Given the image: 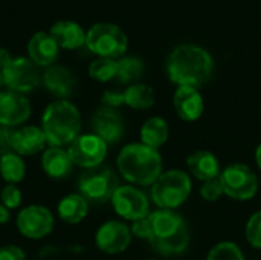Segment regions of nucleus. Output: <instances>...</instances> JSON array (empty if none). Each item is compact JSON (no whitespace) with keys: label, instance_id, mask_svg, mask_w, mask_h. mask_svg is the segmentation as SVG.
<instances>
[{"label":"nucleus","instance_id":"obj_1","mask_svg":"<svg viewBox=\"0 0 261 260\" xmlns=\"http://www.w3.org/2000/svg\"><path fill=\"white\" fill-rule=\"evenodd\" d=\"M165 69L171 83L199 89L211 78L214 58L205 48L193 43H184L170 52Z\"/></svg>","mask_w":261,"mask_h":260},{"label":"nucleus","instance_id":"obj_2","mask_svg":"<svg viewBox=\"0 0 261 260\" xmlns=\"http://www.w3.org/2000/svg\"><path fill=\"white\" fill-rule=\"evenodd\" d=\"M116 164L122 178L136 185H153L162 175V156L159 150L142 143H132L122 147Z\"/></svg>","mask_w":261,"mask_h":260},{"label":"nucleus","instance_id":"obj_3","mask_svg":"<svg viewBox=\"0 0 261 260\" xmlns=\"http://www.w3.org/2000/svg\"><path fill=\"white\" fill-rule=\"evenodd\" d=\"M41 130L52 147L70 146L81 132V115L69 100L50 103L41 116Z\"/></svg>","mask_w":261,"mask_h":260},{"label":"nucleus","instance_id":"obj_4","mask_svg":"<svg viewBox=\"0 0 261 260\" xmlns=\"http://www.w3.org/2000/svg\"><path fill=\"white\" fill-rule=\"evenodd\" d=\"M151 225L150 244L164 256L184 253L190 244V233L185 221L174 210H156L148 215Z\"/></svg>","mask_w":261,"mask_h":260},{"label":"nucleus","instance_id":"obj_5","mask_svg":"<svg viewBox=\"0 0 261 260\" xmlns=\"http://www.w3.org/2000/svg\"><path fill=\"white\" fill-rule=\"evenodd\" d=\"M191 178L184 170L164 172L151 185V199L162 210H176L191 195Z\"/></svg>","mask_w":261,"mask_h":260},{"label":"nucleus","instance_id":"obj_6","mask_svg":"<svg viewBox=\"0 0 261 260\" xmlns=\"http://www.w3.org/2000/svg\"><path fill=\"white\" fill-rule=\"evenodd\" d=\"M86 46L101 58H119L125 54L128 38L125 32L113 23H96L87 31Z\"/></svg>","mask_w":261,"mask_h":260},{"label":"nucleus","instance_id":"obj_7","mask_svg":"<svg viewBox=\"0 0 261 260\" xmlns=\"http://www.w3.org/2000/svg\"><path fill=\"white\" fill-rule=\"evenodd\" d=\"M119 187L116 175L109 167H95L81 173L78 179L80 195L87 202L101 204L110 201L116 188Z\"/></svg>","mask_w":261,"mask_h":260},{"label":"nucleus","instance_id":"obj_8","mask_svg":"<svg viewBox=\"0 0 261 260\" xmlns=\"http://www.w3.org/2000/svg\"><path fill=\"white\" fill-rule=\"evenodd\" d=\"M223 192L234 201H251L258 192V178L246 164H231L219 176Z\"/></svg>","mask_w":261,"mask_h":260},{"label":"nucleus","instance_id":"obj_9","mask_svg":"<svg viewBox=\"0 0 261 260\" xmlns=\"http://www.w3.org/2000/svg\"><path fill=\"white\" fill-rule=\"evenodd\" d=\"M2 78L3 86H6L8 90L18 92L23 95L34 90L41 83V74L38 66L31 58L24 57L12 58L2 69Z\"/></svg>","mask_w":261,"mask_h":260},{"label":"nucleus","instance_id":"obj_10","mask_svg":"<svg viewBox=\"0 0 261 260\" xmlns=\"http://www.w3.org/2000/svg\"><path fill=\"white\" fill-rule=\"evenodd\" d=\"M73 166L81 169H95L102 164L107 156V143L95 133L80 135L67 149Z\"/></svg>","mask_w":261,"mask_h":260},{"label":"nucleus","instance_id":"obj_11","mask_svg":"<svg viewBox=\"0 0 261 260\" xmlns=\"http://www.w3.org/2000/svg\"><path fill=\"white\" fill-rule=\"evenodd\" d=\"M115 211L125 221H139L150 215L147 196L133 185H119L110 199Z\"/></svg>","mask_w":261,"mask_h":260},{"label":"nucleus","instance_id":"obj_12","mask_svg":"<svg viewBox=\"0 0 261 260\" xmlns=\"http://www.w3.org/2000/svg\"><path fill=\"white\" fill-rule=\"evenodd\" d=\"M17 230L28 239H43L54 230V216L43 205H28L17 215Z\"/></svg>","mask_w":261,"mask_h":260},{"label":"nucleus","instance_id":"obj_13","mask_svg":"<svg viewBox=\"0 0 261 260\" xmlns=\"http://www.w3.org/2000/svg\"><path fill=\"white\" fill-rule=\"evenodd\" d=\"M132 236V230L127 224L121 221H107L98 228L95 244L98 250L106 254H119L128 248Z\"/></svg>","mask_w":261,"mask_h":260},{"label":"nucleus","instance_id":"obj_14","mask_svg":"<svg viewBox=\"0 0 261 260\" xmlns=\"http://www.w3.org/2000/svg\"><path fill=\"white\" fill-rule=\"evenodd\" d=\"M31 116L29 100L18 92H0V124L2 127H17Z\"/></svg>","mask_w":261,"mask_h":260},{"label":"nucleus","instance_id":"obj_15","mask_svg":"<svg viewBox=\"0 0 261 260\" xmlns=\"http://www.w3.org/2000/svg\"><path fill=\"white\" fill-rule=\"evenodd\" d=\"M92 129L93 133L99 136L104 143L113 144L122 138L125 132V124L116 109L102 106L92 116Z\"/></svg>","mask_w":261,"mask_h":260},{"label":"nucleus","instance_id":"obj_16","mask_svg":"<svg viewBox=\"0 0 261 260\" xmlns=\"http://www.w3.org/2000/svg\"><path fill=\"white\" fill-rule=\"evenodd\" d=\"M173 106L179 118L188 123L199 120L205 110L202 93L197 87L191 86H177L173 95Z\"/></svg>","mask_w":261,"mask_h":260},{"label":"nucleus","instance_id":"obj_17","mask_svg":"<svg viewBox=\"0 0 261 260\" xmlns=\"http://www.w3.org/2000/svg\"><path fill=\"white\" fill-rule=\"evenodd\" d=\"M41 83L47 92L58 100H67L75 92V78L72 72L64 66H49L41 74Z\"/></svg>","mask_w":261,"mask_h":260},{"label":"nucleus","instance_id":"obj_18","mask_svg":"<svg viewBox=\"0 0 261 260\" xmlns=\"http://www.w3.org/2000/svg\"><path fill=\"white\" fill-rule=\"evenodd\" d=\"M60 46L49 32H37L31 37L28 43L29 58L40 67H49L55 63L58 57Z\"/></svg>","mask_w":261,"mask_h":260},{"label":"nucleus","instance_id":"obj_19","mask_svg":"<svg viewBox=\"0 0 261 260\" xmlns=\"http://www.w3.org/2000/svg\"><path fill=\"white\" fill-rule=\"evenodd\" d=\"M46 136L41 127L24 126L12 132V152L20 156H32L44 150Z\"/></svg>","mask_w":261,"mask_h":260},{"label":"nucleus","instance_id":"obj_20","mask_svg":"<svg viewBox=\"0 0 261 260\" xmlns=\"http://www.w3.org/2000/svg\"><path fill=\"white\" fill-rule=\"evenodd\" d=\"M187 169L188 172L199 181L206 182L216 179L222 173L220 161L217 156L210 150H196L187 158Z\"/></svg>","mask_w":261,"mask_h":260},{"label":"nucleus","instance_id":"obj_21","mask_svg":"<svg viewBox=\"0 0 261 260\" xmlns=\"http://www.w3.org/2000/svg\"><path fill=\"white\" fill-rule=\"evenodd\" d=\"M60 48L63 49H80L86 44L87 32L81 28V25L72 21V20H60L52 25L49 32Z\"/></svg>","mask_w":261,"mask_h":260},{"label":"nucleus","instance_id":"obj_22","mask_svg":"<svg viewBox=\"0 0 261 260\" xmlns=\"http://www.w3.org/2000/svg\"><path fill=\"white\" fill-rule=\"evenodd\" d=\"M41 169L49 178L64 179L72 173L73 162L67 150H64L63 147H50L43 152Z\"/></svg>","mask_w":261,"mask_h":260},{"label":"nucleus","instance_id":"obj_23","mask_svg":"<svg viewBox=\"0 0 261 260\" xmlns=\"http://www.w3.org/2000/svg\"><path fill=\"white\" fill-rule=\"evenodd\" d=\"M58 216L66 224H80L89 213V202L80 195H67L58 202Z\"/></svg>","mask_w":261,"mask_h":260},{"label":"nucleus","instance_id":"obj_24","mask_svg":"<svg viewBox=\"0 0 261 260\" xmlns=\"http://www.w3.org/2000/svg\"><path fill=\"white\" fill-rule=\"evenodd\" d=\"M168 136H170L168 124L161 116L148 118L141 127V143L151 149L158 150L161 146H164L167 143Z\"/></svg>","mask_w":261,"mask_h":260},{"label":"nucleus","instance_id":"obj_25","mask_svg":"<svg viewBox=\"0 0 261 260\" xmlns=\"http://www.w3.org/2000/svg\"><path fill=\"white\" fill-rule=\"evenodd\" d=\"M124 104L135 110H147L154 104V90L144 83L130 84L124 90Z\"/></svg>","mask_w":261,"mask_h":260},{"label":"nucleus","instance_id":"obj_26","mask_svg":"<svg viewBox=\"0 0 261 260\" xmlns=\"http://www.w3.org/2000/svg\"><path fill=\"white\" fill-rule=\"evenodd\" d=\"M145 74V64L139 57H121L118 60L116 80L121 84H135Z\"/></svg>","mask_w":261,"mask_h":260},{"label":"nucleus","instance_id":"obj_27","mask_svg":"<svg viewBox=\"0 0 261 260\" xmlns=\"http://www.w3.org/2000/svg\"><path fill=\"white\" fill-rule=\"evenodd\" d=\"M0 175L8 184H18L26 175V166L20 155L11 152L0 158Z\"/></svg>","mask_w":261,"mask_h":260},{"label":"nucleus","instance_id":"obj_28","mask_svg":"<svg viewBox=\"0 0 261 260\" xmlns=\"http://www.w3.org/2000/svg\"><path fill=\"white\" fill-rule=\"evenodd\" d=\"M116 72H118V60H113V58L98 57L89 66L90 78H93L99 83H107V81L116 78Z\"/></svg>","mask_w":261,"mask_h":260},{"label":"nucleus","instance_id":"obj_29","mask_svg":"<svg viewBox=\"0 0 261 260\" xmlns=\"http://www.w3.org/2000/svg\"><path fill=\"white\" fill-rule=\"evenodd\" d=\"M206 260H245V254L237 244L225 241L210 250Z\"/></svg>","mask_w":261,"mask_h":260},{"label":"nucleus","instance_id":"obj_30","mask_svg":"<svg viewBox=\"0 0 261 260\" xmlns=\"http://www.w3.org/2000/svg\"><path fill=\"white\" fill-rule=\"evenodd\" d=\"M245 233H246L248 242L254 248L261 250V210L257 211V213H254L249 218V221L246 224V231Z\"/></svg>","mask_w":261,"mask_h":260},{"label":"nucleus","instance_id":"obj_31","mask_svg":"<svg viewBox=\"0 0 261 260\" xmlns=\"http://www.w3.org/2000/svg\"><path fill=\"white\" fill-rule=\"evenodd\" d=\"M21 192L17 185L14 184H8L2 188L0 192V201L2 205H5L8 210H14L18 208L21 205Z\"/></svg>","mask_w":261,"mask_h":260},{"label":"nucleus","instance_id":"obj_32","mask_svg":"<svg viewBox=\"0 0 261 260\" xmlns=\"http://www.w3.org/2000/svg\"><path fill=\"white\" fill-rule=\"evenodd\" d=\"M222 195H225V192H223V185H222L219 178L206 181V182H202L200 196L206 202H216V201H219L222 198Z\"/></svg>","mask_w":261,"mask_h":260},{"label":"nucleus","instance_id":"obj_33","mask_svg":"<svg viewBox=\"0 0 261 260\" xmlns=\"http://www.w3.org/2000/svg\"><path fill=\"white\" fill-rule=\"evenodd\" d=\"M102 104L110 109H118L124 104V92L118 89H109L102 93Z\"/></svg>","mask_w":261,"mask_h":260},{"label":"nucleus","instance_id":"obj_34","mask_svg":"<svg viewBox=\"0 0 261 260\" xmlns=\"http://www.w3.org/2000/svg\"><path fill=\"white\" fill-rule=\"evenodd\" d=\"M0 260H26V256L15 245H3L0 247Z\"/></svg>","mask_w":261,"mask_h":260},{"label":"nucleus","instance_id":"obj_35","mask_svg":"<svg viewBox=\"0 0 261 260\" xmlns=\"http://www.w3.org/2000/svg\"><path fill=\"white\" fill-rule=\"evenodd\" d=\"M12 132L8 127H0V158L12 152Z\"/></svg>","mask_w":261,"mask_h":260},{"label":"nucleus","instance_id":"obj_36","mask_svg":"<svg viewBox=\"0 0 261 260\" xmlns=\"http://www.w3.org/2000/svg\"><path fill=\"white\" fill-rule=\"evenodd\" d=\"M11 60H12L11 54H9L6 49H0V70H2Z\"/></svg>","mask_w":261,"mask_h":260},{"label":"nucleus","instance_id":"obj_37","mask_svg":"<svg viewBox=\"0 0 261 260\" xmlns=\"http://www.w3.org/2000/svg\"><path fill=\"white\" fill-rule=\"evenodd\" d=\"M9 218H11V211L0 204V225H5L9 221Z\"/></svg>","mask_w":261,"mask_h":260},{"label":"nucleus","instance_id":"obj_38","mask_svg":"<svg viewBox=\"0 0 261 260\" xmlns=\"http://www.w3.org/2000/svg\"><path fill=\"white\" fill-rule=\"evenodd\" d=\"M255 162H257L258 169H260V170H261V143H260V144H258L257 150H255Z\"/></svg>","mask_w":261,"mask_h":260},{"label":"nucleus","instance_id":"obj_39","mask_svg":"<svg viewBox=\"0 0 261 260\" xmlns=\"http://www.w3.org/2000/svg\"><path fill=\"white\" fill-rule=\"evenodd\" d=\"M3 86V78H2V70H0V87Z\"/></svg>","mask_w":261,"mask_h":260},{"label":"nucleus","instance_id":"obj_40","mask_svg":"<svg viewBox=\"0 0 261 260\" xmlns=\"http://www.w3.org/2000/svg\"><path fill=\"white\" fill-rule=\"evenodd\" d=\"M148 260H154V259H148Z\"/></svg>","mask_w":261,"mask_h":260}]
</instances>
